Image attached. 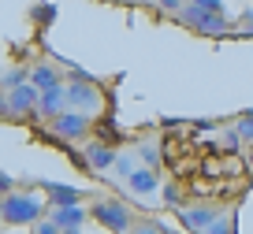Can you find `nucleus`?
Instances as JSON below:
<instances>
[{
  "mask_svg": "<svg viewBox=\"0 0 253 234\" xmlns=\"http://www.w3.org/2000/svg\"><path fill=\"white\" fill-rule=\"evenodd\" d=\"M67 104H79V112H82V108H93V104H97V93H93V86H86V82L71 86V89H67Z\"/></svg>",
  "mask_w": 253,
  "mask_h": 234,
  "instance_id": "1a4fd4ad",
  "label": "nucleus"
},
{
  "mask_svg": "<svg viewBox=\"0 0 253 234\" xmlns=\"http://www.w3.org/2000/svg\"><path fill=\"white\" fill-rule=\"evenodd\" d=\"M194 8H201V11H216V15H220V11H223V0H194Z\"/></svg>",
  "mask_w": 253,
  "mask_h": 234,
  "instance_id": "dca6fc26",
  "label": "nucleus"
},
{
  "mask_svg": "<svg viewBox=\"0 0 253 234\" xmlns=\"http://www.w3.org/2000/svg\"><path fill=\"white\" fill-rule=\"evenodd\" d=\"M34 82H38V86H48V89H56V71H48V67L34 71Z\"/></svg>",
  "mask_w": 253,
  "mask_h": 234,
  "instance_id": "4468645a",
  "label": "nucleus"
},
{
  "mask_svg": "<svg viewBox=\"0 0 253 234\" xmlns=\"http://www.w3.org/2000/svg\"><path fill=\"white\" fill-rule=\"evenodd\" d=\"M86 153H89L86 160H89V167H93V171H104V167H112V164H116V153H112V145H104V141L89 145Z\"/></svg>",
  "mask_w": 253,
  "mask_h": 234,
  "instance_id": "6e6552de",
  "label": "nucleus"
},
{
  "mask_svg": "<svg viewBox=\"0 0 253 234\" xmlns=\"http://www.w3.org/2000/svg\"><path fill=\"white\" fill-rule=\"evenodd\" d=\"M138 234H160V231H157V227H145V231H138Z\"/></svg>",
  "mask_w": 253,
  "mask_h": 234,
  "instance_id": "412c9836",
  "label": "nucleus"
},
{
  "mask_svg": "<svg viewBox=\"0 0 253 234\" xmlns=\"http://www.w3.org/2000/svg\"><path fill=\"white\" fill-rule=\"evenodd\" d=\"M130 186H134L138 194H153V190H157V179H153V171H134V167H130Z\"/></svg>",
  "mask_w": 253,
  "mask_h": 234,
  "instance_id": "f8f14e48",
  "label": "nucleus"
},
{
  "mask_svg": "<svg viewBox=\"0 0 253 234\" xmlns=\"http://www.w3.org/2000/svg\"><path fill=\"white\" fill-rule=\"evenodd\" d=\"M63 104H67V89H48V93H41V101H38V112H45V116H60L63 112Z\"/></svg>",
  "mask_w": 253,
  "mask_h": 234,
  "instance_id": "0eeeda50",
  "label": "nucleus"
},
{
  "mask_svg": "<svg viewBox=\"0 0 253 234\" xmlns=\"http://www.w3.org/2000/svg\"><path fill=\"white\" fill-rule=\"evenodd\" d=\"M93 134H97V138L104 141V145H112V141L119 138V134H116V126H112V119H101V123L93 126Z\"/></svg>",
  "mask_w": 253,
  "mask_h": 234,
  "instance_id": "ddd939ff",
  "label": "nucleus"
},
{
  "mask_svg": "<svg viewBox=\"0 0 253 234\" xmlns=\"http://www.w3.org/2000/svg\"><path fill=\"white\" fill-rule=\"evenodd\" d=\"M238 134H242V138H253V116H246L242 123H238Z\"/></svg>",
  "mask_w": 253,
  "mask_h": 234,
  "instance_id": "f3484780",
  "label": "nucleus"
},
{
  "mask_svg": "<svg viewBox=\"0 0 253 234\" xmlns=\"http://www.w3.org/2000/svg\"><path fill=\"white\" fill-rule=\"evenodd\" d=\"M0 204H4V197H0Z\"/></svg>",
  "mask_w": 253,
  "mask_h": 234,
  "instance_id": "4be33fe9",
  "label": "nucleus"
},
{
  "mask_svg": "<svg viewBox=\"0 0 253 234\" xmlns=\"http://www.w3.org/2000/svg\"><path fill=\"white\" fill-rule=\"evenodd\" d=\"M179 219L186 227H194V231H205L209 223H216V219H220V212L212 208V204H198V208H194V204H186V208L179 212Z\"/></svg>",
  "mask_w": 253,
  "mask_h": 234,
  "instance_id": "423d86ee",
  "label": "nucleus"
},
{
  "mask_svg": "<svg viewBox=\"0 0 253 234\" xmlns=\"http://www.w3.org/2000/svg\"><path fill=\"white\" fill-rule=\"evenodd\" d=\"M93 216H97L101 227H108V231H116V234H123L126 227H130V212H126L119 201H101L93 208Z\"/></svg>",
  "mask_w": 253,
  "mask_h": 234,
  "instance_id": "7ed1b4c3",
  "label": "nucleus"
},
{
  "mask_svg": "<svg viewBox=\"0 0 253 234\" xmlns=\"http://www.w3.org/2000/svg\"><path fill=\"white\" fill-rule=\"evenodd\" d=\"M250 34H253V26H250Z\"/></svg>",
  "mask_w": 253,
  "mask_h": 234,
  "instance_id": "5701e85b",
  "label": "nucleus"
},
{
  "mask_svg": "<svg viewBox=\"0 0 253 234\" xmlns=\"http://www.w3.org/2000/svg\"><path fill=\"white\" fill-rule=\"evenodd\" d=\"M56 231H60V227H56V219H52V223H38V234H56Z\"/></svg>",
  "mask_w": 253,
  "mask_h": 234,
  "instance_id": "a211bd4d",
  "label": "nucleus"
},
{
  "mask_svg": "<svg viewBox=\"0 0 253 234\" xmlns=\"http://www.w3.org/2000/svg\"><path fill=\"white\" fill-rule=\"evenodd\" d=\"M93 130L89 126V119H86V112H60V116L52 119V134L56 138H63V141H75V138H86V134Z\"/></svg>",
  "mask_w": 253,
  "mask_h": 234,
  "instance_id": "f03ea898",
  "label": "nucleus"
},
{
  "mask_svg": "<svg viewBox=\"0 0 253 234\" xmlns=\"http://www.w3.org/2000/svg\"><path fill=\"white\" fill-rule=\"evenodd\" d=\"M82 216H86V212H82L79 204H60V208H56V227L71 231V227H79V223H82Z\"/></svg>",
  "mask_w": 253,
  "mask_h": 234,
  "instance_id": "9d476101",
  "label": "nucleus"
},
{
  "mask_svg": "<svg viewBox=\"0 0 253 234\" xmlns=\"http://www.w3.org/2000/svg\"><path fill=\"white\" fill-rule=\"evenodd\" d=\"M45 197H52L56 204H79V190H71V186H52V182H45Z\"/></svg>",
  "mask_w": 253,
  "mask_h": 234,
  "instance_id": "9b49d317",
  "label": "nucleus"
},
{
  "mask_svg": "<svg viewBox=\"0 0 253 234\" xmlns=\"http://www.w3.org/2000/svg\"><path fill=\"white\" fill-rule=\"evenodd\" d=\"M41 201L38 197H26V194H4V204H0V216H4V223H34V219L41 216Z\"/></svg>",
  "mask_w": 253,
  "mask_h": 234,
  "instance_id": "f257e3e1",
  "label": "nucleus"
},
{
  "mask_svg": "<svg viewBox=\"0 0 253 234\" xmlns=\"http://www.w3.org/2000/svg\"><path fill=\"white\" fill-rule=\"evenodd\" d=\"M182 19L186 23H194L201 34H212V38H220V34H227V19L216 15V11H201V8H186L182 11Z\"/></svg>",
  "mask_w": 253,
  "mask_h": 234,
  "instance_id": "20e7f679",
  "label": "nucleus"
},
{
  "mask_svg": "<svg viewBox=\"0 0 253 234\" xmlns=\"http://www.w3.org/2000/svg\"><path fill=\"white\" fill-rule=\"evenodd\" d=\"M0 194H11V179L4 171H0Z\"/></svg>",
  "mask_w": 253,
  "mask_h": 234,
  "instance_id": "6ab92c4d",
  "label": "nucleus"
},
{
  "mask_svg": "<svg viewBox=\"0 0 253 234\" xmlns=\"http://www.w3.org/2000/svg\"><path fill=\"white\" fill-rule=\"evenodd\" d=\"M205 234H235V231H231V219H216L205 227Z\"/></svg>",
  "mask_w": 253,
  "mask_h": 234,
  "instance_id": "2eb2a0df",
  "label": "nucleus"
},
{
  "mask_svg": "<svg viewBox=\"0 0 253 234\" xmlns=\"http://www.w3.org/2000/svg\"><path fill=\"white\" fill-rule=\"evenodd\" d=\"M38 89L34 86H19V89H11L8 97H4V108L11 112V116H30L34 108H38Z\"/></svg>",
  "mask_w": 253,
  "mask_h": 234,
  "instance_id": "39448f33",
  "label": "nucleus"
},
{
  "mask_svg": "<svg viewBox=\"0 0 253 234\" xmlns=\"http://www.w3.org/2000/svg\"><path fill=\"white\" fill-rule=\"evenodd\" d=\"M160 8H168V11H179V0H160Z\"/></svg>",
  "mask_w": 253,
  "mask_h": 234,
  "instance_id": "aec40b11",
  "label": "nucleus"
}]
</instances>
